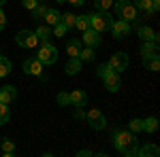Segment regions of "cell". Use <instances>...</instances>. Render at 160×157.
<instances>
[{"mask_svg": "<svg viewBox=\"0 0 160 157\" xmlns=\"http://www.w3.org/2000/svg\"><path fill=\"white\" fill-rule=\"evenodd\" d=\"M111 140L115 149L122 153V155H128V157H135L137 151H139V140L135 138V134L130 130H124V127H113L111 132Z\"/></svg>", "mask_w": 160, "mask_h": 157, "instance_id": "obj_1", "label": "cell"}, {"mask_svg": "<svg viewBox=\"0 0 160 157\" xmlns=\"http://www.w3.org/2000/svg\"><path fill=\"white\" fill-rule=\"evenodd\" d=\"M113 7H115V13H118V17H120L122 21H128V24L137 21L139 11H137V7L130 2V0H115Z\"/></svg>", "mask_w": 160, "mask_h": 157, "instance_id": "obj_2", "label": "cell"}, {"mask_svg": "<svg viewBox=\"0 0 160 157\" xmlns=\"http://www.w3.org/2000/svg\"><path fill=\"white\" fill-rule=\"evenodd\" d=\"M113 24V17L109 11H96L90 15V28H94L96 32H107Z\"/></svg>", "mask_w": 160, "mask_h": 157, "instance_id": "obj_3", "label": "cell"}, {"mask_svg": "<svg viewBox=\"0 0 160 157\" xmlns=\"http://www.w3.org/2000/svg\"><path fill=\"white\" fill-rule=\"evenodd\" d=\"M37 58L43 66H51L58 60V49L53 47V45H49V43H43L41 49H38V53H37Z\"/></svg>", "mask_w": 160, "mask_h": 157, "instance_id": "obj_4", "label": "cell"}, {"mask_svg": "<svg viewBox=\"0 0 160 157\" xmlns=\"http://www.w3.org/2000/svg\"><path fill=\"white\" fill-rule=\"evenodd\" d=\"M15 40H17V45H19V47H24V49H34L38 43H41L38 36L32 32V30H19V32H17V36H15Z\"/></svg>", "mask_w": 160, "mask_h": 157, "instance_id": "obj_5", "label": "cell"}, {"mask_svg": "<svg viewBox=\"0 0 160 157\" xmlns=\"http://www.w3.org/2000/svg\"><path fill=\"white\" fill-rule=\"evenodd\" d=\"M86 119H88V125H90L92 130H96V132H100V130L107 127V119H105V115H102L98 109H92L90 113H86Z\"/></svg>", "mask_w": 160, "mask_h": 157, "instance_id": "obj_6", "label": "cell"}, {"mask_svg": "<svg viewBox=\"0 0 160 157\" xmlns=\"http://www.w3.org/2000/svg\"><path fill=\"white\" fill-rule=\"evenodd\" d=\"M107 64H109L111 70H115V72H124V70L128 68V55H126L124 51H118V53H113V58H111Z\"/></svg>", "mask_w": 160, "mask_h": 157, "instance_id": "obj_7", "label": "cell"}, {"mask_svg": "<svg viewBox=\"0 0 160 157\" xmlns=\"http://www.w3.org/2000/svg\"><path fill=\"white\" fill-rule=\"evenodd\" d=\"M102 83H105V89H107V91H111V94L120 91V87H122V79H120V72L111 70L107 76H102Z\"/></svg>", "mask_w": 160, "mask_h": 157, "instance_id": "obj_8", "label": "cell"}, {"mask_svg": "<svg viewBox=\"0 0 160 157\" xmlns=\"http://www.w3.org/2000/svg\"><path fill=\"white\" fill-rule=\"evenodd\" d=\"M109 32L118 38V40H122V38H126L128 34H130V24H128V21H122V19H118V21L111 24Z\"/></svg>", "mask_w": 160, "mask_h": 157, "instance_id": "obj_9", "label": "cell"}, {"mask_svg": "<svg viewBox=\"0 0 160 157\" xmlns=\"http://www.w3.org/2000/svg\"><path fill=\"white\" fill-rule=\"evenodd\" d=\"M24 72L34 74L38 79H43V64L38 62V58H28V60L24 62Z\"/></svg>", "mask_w": 160, "mask_h": 157, "instance_id": "obj_10", "label": "cell"}, {"mask_svg": "<svg viewBox=\"0 0 160 157\" xmlns=\"http://www.w3.org/2000/svg\"><path fill=\"white\" fill-rule=\"evenodd\" d=\"M81 45H86V47H98L100 45V32H96L94 28H88L86 32H83V38H81Z\"/></svg>", "mask_w": 160, "mask_h": 157, "instance_id": "obj_11", "label": "cell"}, {"mask_svg": "<svg viewBox=\"0 0 160 157\" xmlns=\"http://www.w3.org/2000/svg\"><path fill=\"white\" fill-rule=\"evenodd\" d=\"M15 98H17V89H15L13 85L0 87V102H2V104H11Z\"/></svg>", "mask_w": 160, "mask_h": 157, "instance_id": "obj_12", "label": "cell"}, {"mask_svg": "<svg viewBox=\"0 0 160 157\" xmlns=\"http://www.w3.org/2000/svg\"><path fill=\"white\" fill-rule=\"evenodd\" d=\"M71 96V104L73 106H86L88 104V94L83 89H75V91H68Z\"/></svg>", "mask_w": 160, "mask_h": 157, "instance_id": "obj_13", "label": "cell"}, {"mask_svg": "<svg viewBox=\"0 0 160 157\" xmlns=\"http://www.w3.org/2000/svg\"><path fill=\"white\" fill-rule=\"evenodd\" d=\"M64 72L66 74H79L81 72V60L79 58H68V62H66V66H64Z\"/></svg>", "mask_w": 160, "mask_h": 157, "instance_id": "obj_14", "label": "cell"}, {"mask_svg": "<svg viewBox=\"0 0 160 157\" xmlns=\"http://www.w3.org/2000/svg\"><path fill=\"white\" fill-rule=\"evenodd\" d=\"M137 34H139L141 40H154V43H158V34H156L149 25H141V28L137 30Z\"/></svg>", "mask_w": 160, "mask_h": 157, "instance_id": "obj_15", "label": "cell"}, {"mask_svg": "<svg viewBox=\"0 0 160 157\" xmlns=\"http://www.w3.org/2000/svg\"><path fill=\"white\" fill-rule=\"evenodd\" d=\"M141 55H143V58L158 55V43H154V40H143V45H141Z\"/></svg>", "mask_w": 160, "mask_h": 157, "instance_id": "obj_16", "label": "cell"}, {"mask_svg": "<svg viewBox=\"0 0 160 157\" xmlns=\"http://www.w3.org/2000/svg\"><path fill=\"white\" fill-rule=\"evenodd\" d=\"M137 155H141V157H158L160 155V146L158 145H143L139 151H137Z\"/></svg>", "mask_w": 160, "mask_h": 157, "instance_id": "obj_17", "label": "cell"}, {"mask_svg": "<svg viewBox=\"0 0 160 157\" xmlns=\"http://www.w3.org/2000/svg\"><path fill=\"white\" fill-rule=\"evenodd\" d=\"M60 17H62V13L60 11H56V9H47V13H45V24L49 25V28H53L56 24H60Z\"/></svg>", "mask_w": 160, "mask_h": 157, "instance_id": "obj_18", "label": "cell"}, {"mask_svg": "<svg viewBox=\"0 0 160 157\" xmlns=\"http://www.w3.org/2000/svg\"><path fill=\"white\" fill-rule=\"evenodd\" d=\"M79 51H81V40L79 38H73L66 43V53L68 58H79Z\"/></svg>", "mask_w": 160, "mask_h": 157, "instance_id": "obj_19", "label": "cell"}, {"mask_svg": "<svg viewBox=\"0 0 160 157\" xmlns=\"http://www.w3.org/2000/svg\"><path fill=\"white\" fill-rule=\"evenodd\" d=\"M34 34L38 36V40H41V43H47V40H49V36H51V28L47 24H41L37 30H34Z\"/></svg>", "mask_w": 160, "mask_h": 157, "instance_id": "obj_20", "label": "cell"}, {"mask_svg": "<svg viewBox=\"0 0 160 157\" xmlns=\"http://www.w3.org/2000/svg\"><path fill=\"white\" fill-rule=\"evenodd\" d=\"M141 132L156 134V132H158V119H156V117H148V119H143V130H141Z\"/></svg>", "mask_w": 160, "mask_h": 157, "instance_id": "obj_21", "label": "cell"}, {"mask_svg": "<svg viewBox=\"0 0 160 157\" xmlns=\"http://www.w3.org/2000/svg\"><path fill=\"white\" fill-rule=\"evenodd\" d=\"M75 28L79 32H86L88 28H90V15H77L75 17Z\"/></svg>", "mask_w": 160, "mask_h": 157, "instance_id": "obj_22", "label": "cell"}, {"mask_svg": "<svg viewBox=\"0 0 160 157\" xmlns=\"http://www.w3.org/2000/svg\"><path fill=\"white\" fill-rule=\"evenodd\" d=\"M143 66H145L148 70H152V72H156V70L160 68L158 55H149V58H143Z\"/></svg>", "mask_w": 160, "mask_h": 157, "instance_id": "obj_23", "label": "cell"}, {"mask_svg": "<svg viewBox=\"0 0 160 157\" xmlns=\"http://www.w3.org/2000/svg\"><path fill=\"white\" fill-rule=\"evenodd\" d=\"M11 70H13L11 60H9V58H2V55H0V79H2V76H7V74H11Z\"/></svg>", "mask_w": 160, "mask_h": 157, "instance_id": "obj_24", "label": "cell"}, {"mask_svg": "<svg viewBox=\"0 0 160 157\" xmlns=\"http://www.w3.org/2000/svg\"><path fill=\"white\" fill-rule=\"evenodd\" d=\"M94 49L92 47H81V51H79V60L81 62H94Z\"/></svg>", "mask_w": 160, "mask_h": 157, "instance_id": "obj_25", "label": "cell"}, {"mask_svg": "<svg viewBox=\"0 0 160 157\" xmlns=\"http://www.w3.org/2000/svg\"><path fill=\"white\" fill-rule=\"evenodd\" d=\"M11 119V110H9V104H2L0 102V125H7Z\"/></svg>", "mask_w": 160, "mask_h": 157, "instance_id": "obj_26", "label": "cell"}, {"mask_svg": "<svg viewBox=\"0 0 160 157\" xmlns=\"http://www.w3.org/2000/svg\"><path fill=\"white\" fill-rule=\"evenodd\" d=\"M13 153H15V145H13V140H11V138H4V140H2V155L11 157Z\"/></svg>", "mask_w": 160, "mask_h": 157, "instance_id": "obj_27", "label": "cell"}, {"mask_svg": "<svg viewBox=\"0 0 160 157\" xmlns=\"http://www.w3.org/2000/svg\"><path fill=\"white\" fill-rule=\"evenodd\" d=\"M132 4L137 7V11H145V13H152V0H135Z\"/></svg>", "mask_w": 160, "mask_h": 157, "instance_id": "obj_28", "label": "cell"}, {"mask_svg": "<svg viewBox=\"0 0 160 157\" xmlns=\"http://www.w3.org/2000/svg\"><path fill=\"white\" fill-rule=\"evenodd\" d=\"M75 17H77L75 13H64V15L60 17V21H62L64 25H66L68 30H71V28H75Z\"/></svg>", "mask_w": 160, "mask_h": 157, "instance_id": "obj_29", "label": "cell"}, {"mask_svg": "<svg viewBox=\"0 0 160 157\" xmlns=\"http://www.w3.org/2000/svg\"><path fill=\"white\" fill-rule=\"evenodd\" d=\"M47 9H49L47 4H37V9L32 11V17H34L37 21H41V19L45 17V13H47Z\"/></svg>", "mask_w": 160, "mask_h": 157, "instance_id": "obj_30", "label": "cell"}, {"mask_svg": "<svg viewBox=\"0 0 160 157\" xmlns=\"http://www.w3.org/2000/svg\"><path fill=\"white\" fill-rule=\"evenodd\" d=\"M113 2L115 0H94V7H96V11H109Z\"/></svg>", "mask_w": 160, "mask_h": 157, "instance_id": "obj_31", "label": "cell"}, {"mask_svg": "<svg viewBox=\"0 0 160 157\" xmlns=\"http://www.w3.org/2000/svg\"><path fill=\"white\" fill-rule=\"evenodd\" d=\"M128 125H130L128 130H130L132 134H137V132H141V130H143V119H130Z\"/></svg>", "mask_w": 160, "mask_h": 157, "instance_id": "obj_32", "label": "cell"}, {"mask_svg": "<svg viewBox=\"0 0 160 157\" xmlns=\"http://www.w3.org/2000/svg\"><path fill=\"white\" fill-rule=\"evenodd\" d=\"M56 100H58V104H62V106H66V104H71V96H68V91H60Z\"/></svg>", "mask_w": 160, "mask_h": 157, "instance_id": "obj_33", "label": "cell"}, {"mask_svg": "<svg viewBox=\"0 0 160 157\" xmlns=\"http://www.w3.org/2000/svg\"><path fill=\"white\" fill-rule=\"evenodd\" d=\"M66 32H68V28H66V25H64V24H62V21H60V24H56V25H53V34H56V36H64V34H66Z\"/></svg>", "mask_w": 160, "mask_h": 157, "instance_id": "obj_34", "label": "cell"}, {"mask_svg": "<svg viewBox=\"0 0 160 157\" xmlns=\"http://www.w3.org/2000/svg\"><path fill=\"white\" fill-rule=\"evenodd\" d=\"M111 72V68H109V64H100L98 68H96V74H98L100 79H102V76H107V74Z\"/></svg>", "mask_w": 160, "mask_h": 157, "instance_id": "obj_35", "label": "cell"}, {"mask_svg": "<svg viewBox=\"0 0 160 157\" xmlns=\"http://www.w3.org/2000/svg\"><path fill=\"white\" fill-rule=\"evenodd\" d=\"M22 2H24V7L28 9V11H34L37 4H38V0H22Z\"/></svg>", "mask_w": 160, "mask_h": 157, "instance_id": "obj_36", "label": "cell"}, {"mask_svg": "<svg viewBox=\"0 0 160 157\" xmlns=\"http://www.w3.org/2000/svg\"><path fill=\"white\" fill-rule=\"evenodd\" d=\"M75 117H77V119H86V113H83V106H75Z\"/></svg>", "mask_w": 160, "mask_h": 157, "instance_id": "obj_37", "label": "cell"}, {"mask_svg": "<svg viewBox=\"0 0 160 157\" xmlns=\"http://www.w3.org/2000/svg\"><path fill=\"white\" fill-rule=\"evenodd\" d=\"M4 25H7V17H4V13H2V7H0V30H4Z\"/></svg>", "mask_w": 160, "mask_h": 157, "instance_id": "obj_38", "label": "cell"}, {"mask_svg": "<svg viewBox=\"0 0 160 157\" xmlns=\"http://www.w3.org/2000/svg\"><path fill=\"white\" fill-rule=\"evenodd\" d=\"M160 11V0H152V13Z\"/></svg>", "mask_w": 160, "mask_h": 157, "instance_id": "obj_39", "label": "cell"}, {"mask_svg": "<svg viewBox=\"0 0 160 157\" xmlns=\"http://www.w3.org/2000/svg\"><path fill=\"white\" fill-rule=\"evenodd\" d=\"M77 155H79V157H90V155H94V153H92V151H88V149H83V151H79Z\"/></svg>", "mask_w": 160, "mask_h": 157, "instance_id": "obj_40", "label": "cell"}, {"mask_svg": "<svg viewBox=\"0 0 160 157\" xmlns=\"http://www.w3.org/2000/svg\"><path fill=\"white\" fill-rule=\"evenodd\" d=\"M66 2H71L73 7H83V0H66Z\"/></svg>", "mask_w": 160, "mask_h": 157, "instance_id": "obj_41", "label": "cell"}, {"mask_svg": "<svg viewBox=\"0 0 160 157\" xmlns=\"http://www.w3.org/2000/svg\"><path fill=\"white\" fill-rule=\"evenodd\" d=\"M2 4H7V0H0V7H2Z\"/></svg>", "mask_w": 160, "mask_h": 157, "instance_id": "obj_42", "label": "cell"}, {"mask_svg": "<svg viewBox=\"0 0 160 157\" xmlns=\"http://www.w3.org/2000/svg\"><path fill=\"white\" fill-rule=\"evenodd\" d=\"M38 4H45V0H38Z\"/></svg>", "mask_w": 160, "mask_h": 157, "instance_id": "obj_43", "label": "cell"}, {"mask_svg": "<svg viewBox=\"0 0 160 157\" xmlns=\"http://www.w3.org/2000/svg\"><path fill=\"white\" fill-rule=\"evenodd\" d=\"M58 2H60V4H62V2H66V0H58Z\"/></svg>", "mask_w": 160, "mask_h": 157, "instance_id": "obj_44", "label": "cell"}]
</instances>
